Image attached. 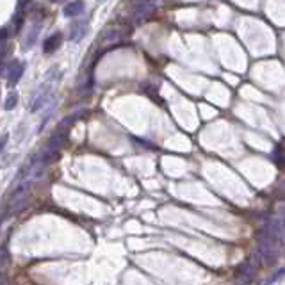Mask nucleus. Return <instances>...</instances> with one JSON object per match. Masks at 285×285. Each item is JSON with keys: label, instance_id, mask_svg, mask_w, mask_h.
I'll use <instances>...</instances> for the list:
<instances>
[{"label": "nucleus", "instance_id": "1", "mask_svg": "<svg viewBox=\"0 0 285 285\" xmlns=\"http://www.w3.org/2000/svg\"><path fill=\"white\" fill-rule=\"evenodd\" d=\"M257 239H259V257L262 266L277 264L278 259H280L282 243H278L277 239H273L271 235H268L264 230H260L259 234H257Z\"/></svg>", "mask_w": 285, "mask_h": 285}, {"label": "nucleus", "instance_id": "2", "mask_svg": "<svg viewBox=\"0 0 285 285\" xmlns=\"http://www.w3.org/2000/svg\"><path fill=\"white\" fill-rule=\"evenodd\" d=\"M155 11V0H134V14L136 18H145Z\"/></svg>", "mask_w": 285, "mask_h": 285}, {"label": "nucleus", "instance_id": "3", "mask_svg": "<svg viewBox=\"0 0 285 285\" xmlns=\"http://www.w3.org/2000/svg\"><path fill=\"white\" fill-rule=\"evenodd\" d=\"M235 275L241 278V282H246V284H248V282L253 280V277L257 275V266L253 264L250 259H248L246 262H243V264L235 269Z\"/></svg>", "mask_w": 285, "mask_h": 285}, {"label": "nucleus", "instance_id": "4", "mask_svg": "<svg viewBox=\"0 0 285 285\" xmlns=\"http://www.w3.org/2000/svg\"><path fill=\"white\" fill-rule=\"evenodd\" d=\"M23 72H25V64H23V63H16V61H14V63L9 66V70H7V84H9V88H14V86L20 82Z\"/></svg>", "mask_w": 285, "mask_h": 285}, {"label": "nucleus", "instance_id": "5", "mask_svg": "<svg viewBox=\"0 0 285 285\" xmlns=\"http://www.w3.org/2000/svg\"><path fill=\"white\" fill-rule=\"evenodd\" d=\"M68 130L64 127H61L59 130H56V132L52 134L50 136V139H48V146L50 148H59V146H63V145H66L68 143Z\"/></svg>", "mask_w": 285, "mask_h": 285}, {"label": "nucleus", "instance_id": "6", "mask_svg": "<svg viewBox=\"0 0 285 285\" xmlns=\"http://www.w3.org/2000/svg\"><path fill=\"white\" fill-rule=\"evenodd\" d=\"M61 41H63V36H61V32H54V34L48 36V38L45 39V43H43V52H45V54H52V52H56L57 48H59Z\"/></svg>", "mask_w": 285, "mask_h": 285}, {"label": "nucleus", "instance_id": "7", "mask_svg": "<svg viewBox=\"0 0 285 285\" xmlns=\"http://www.w3.org/2000/svg\"><path fill=\"white\" fill-rule=\"evenodd\" d=\"M86 30H88V21H73L72 25V32H70V41H81L84 38Z\"/></svg>", "mask_w": 285, "mask_h": 285}, {"label": "nucleus", "instance_id": "8", "mask_svg": "<svg viewBox=\"0 0 285 285\" xmlns=\"http://www.w3.org/2000/svg\"><path fill=\"white\" fill-rule=\"evenodd\" d=\"M84 11V2L82 0H75V2H70V4L64 5L63 13L66 18H75Z\"/></svg>", "mask_w": 285, "mask_h": 285}, {"label": "nucleus", "instance_id": "9", "mask_svg": "<svg viewBox=\"0 0 285 285\" xmlns=\"http://www.w3.org/2000/svg\"><path fill=\"white\" fill-rule=\"evenodd\" d=\"M61 159V152L59 148H50L48 146L45 152H43L41 155V164L43 166H50V164H54V162H57Z\"/></svg>", "mask_w": 285, "mask_h": 285}, {"label": "nucleus", "instance_id": "10", "mask_svg": "<svg viewBox=\"0 0 285 285\" xmlns=\"http://www.w3.org/2000/svg\"><path fill=\"white\" fill-rule=\"evenodd\" d=\"M18 103V93L16 91H11V93L7 95V98H5V103H4V109L5 111H11V109H14Z\"/></svg>", "mask_w": 285, "mask_h": 285}, {"label": "nucleus", "instance_id": "11", "mask_svg": "<svg viewBox=\"0 0 285 285\" xmlns=\"http://www.w3.org/2000/svg\"><path fill=\"white\" fill-rule=\"evenodd\" d=\"M273 159H275V162H277L280 168L284 166V161H282L284 155H282V146L280 145H277V148H275V155H273Z\"/></svg>", "mask_w": 285, "mask_h": 285}, {"label": "nucleus", "instance_id": "12", "mask_svg": "<svg viewBox=\"0 0 285 285\" xmlns=\"http://www.w3.org/2000/svg\"><path fill=\"white\" fill-rule=\"evenodd\" d=\"M7 262H9V253H7V250L2 246V248H0V269L4 268Z\"/></svg>", "mask_w": 285, "mask_h": 285}, {"label": "nucleus", "instance_id": "13", "mask_svg": "<svg viewBox=\"0 0 285 285\" xmlns=\"http://www.w3.org/2000/svg\"><path fill=\"white\" fill-rule=\"evenodd\" d=\"M7 54H9V47L5 45V43H0V63L7 57Z\"/></svg>", "mask_w": 285, "mask_h": 285}, {"label": "nucleus", "instance_id": "14", "mask_svg": "<svg viewBox=\"0 0 285 285\" xmlns=\"http://www.w3.org/2000/svg\"><path fill=\"white\" fill-rule=\"evenodd\" d=\"M7 141H9V134L4 132L2 136H0V153H2V150L5 148V145H7Z\"/></svg>", "mask_w": 285, "mask_h": 285}, {"label": "nucleus", "instance_id": "15", "mask_svg": "<svg viewBox=\"0 0 285 285\" xmlns=\"http://www.w3.org/2000/svg\"><path fill=\"white\" fill-rule=\"evenodd\" d=\"M282 277H284V269H280L277 277H273L271 280H269V284H275V282H280V280H282Z\"/></svg>", "mask_w": 285, "mask_h": 285}, {"label": "nucleus", "instance_id": "16", "mask_svg": "<svg viewBox=\"0 0 285 285\" xmlns=\"http://www.w3.org/2000/svg\"><path fill=\"white\" fill-rule=\"evenodd\" d=\"M52 111H54V103H52V105H50V109H48V114H50V112H52ZM47 121H48V116H45V118H43V121H41V125H39V132H41V128H43V125L47 123Z\"/></svg>", "mask_w": 285, "mask_h": 285}, {"label": "nucleus", "instance_id": "17", "mask_svg": "<svg viewBox=\"0 0 285 285\" xmlns=\"http://www.w3.org/2000/svg\"><path fill=\"white\" fill-rule=\"evenodd\" d=\"M5 38H7V30L0 29V39H5Z\"/></svg>", "mask_w": 285, "mask_h": 285}, {"label": "nucleus", "instance_id": "18", "mask_svg": "<svg viewBox=\"0 0 285 285\" xmlns=\"http://www.w3.org/2000/svg\"><path fill=\"white\" fill-rule=\"evenodd\" d=\"M5 282H7V278H5L4 275H2V273H0V284H5Z\"/></svg>", "mask_w": 285, "mask_h": 285}, {"label": "nucleus", "instance_id": "19", "mask_svg": "<svg viewBox=\"0 0 285 285\" xmlns=\"http://www.w3.org/2000/svg\"><path fill=\"white\" fill-rule=\"evenodd\" d=\"M2 219H4V216H0V225H2Z\"/></svg>", "mask_w": 285, "mask_h": 285}, {"label": "nucleus", "instance_id": "20", "mask_svg": "<svg viewBox=\"0 0 285 285\" xmlns=\"http://www.w3.org/2000/svg\"><path fill=\"white\" fill-rule=\"evenodd\" d=\"M50 2H57V0H50Z\"/></svg>", "mask_w": 285, "mask_h": 285}]
</instances>
